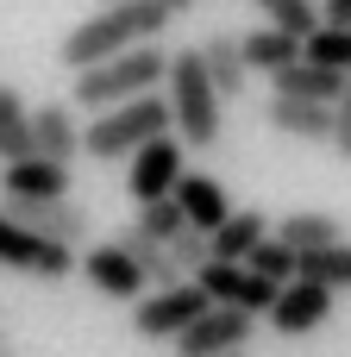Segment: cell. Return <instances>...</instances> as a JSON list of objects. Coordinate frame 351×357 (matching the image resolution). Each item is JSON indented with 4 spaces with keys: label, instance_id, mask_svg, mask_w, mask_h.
Masks as SVG:
<instances>
[{
    "label": "cell",
    "instance_id": "23",
    "mask_svg": "<svg viewBox=\"0 0 351 357\" xmlns=\"http://www.w3.org/2000/svg\"><path fill=\"white\" fill-rule=\"evenodd\" d=\"M301 282H327L333 295L351 289V238L327 245V251H301Z\"/></svg>",
    "mask_w": 351,
    "mask_h": 357
},
{
    "label": "cell",
    "instance_id": "4",
    "mask_svg": "<svg viewBox=\"0 0 351 357\" xmlns=\"http://www.w3.org/2000/svg\"><path fill=\"white\" fill-rule=\"evenodd\" d=\"M163 132H176L170 94H144V100H126V107L94 113V126H82V157H94V163H132Z\"/></svg>",
    "mask_w": 351,
    "mask_h": 357
},
{
    "label": "cell",
    "instance_id": "13",
    "mask_svg": "<svg viewBox=\"0 0 351 357\" xmlns=\"http://www.w3.org/2000/svg\"><path fill=\"white\" fill-rule=\"evenodd\" d=\"M333 289L327 282H289L283 295H276V307H270V326L283 333V339H301V333H320L327 320H333Z\"/></svg>",
    "mask_w": 351,
    "mask_h": 357
},
{
    "label": "cell",
    "instance_id": "14",
    "mask_svg": "<svg viewBox=\"0 0 351 357\" xmlns=\"http://www.w3.org/2000/svg\"><path fill=\"white\" fill-rule=\"evenodd\" d=\"M0 201H69V163L25 157L0 169Z\"/></svg>",
    "mask_w": 351,
    "mask_h": 357
},
{
    "label": "cell",
    "instance_id": "22",
    "mask_svg": "<svg viewBox=\"0 0 351 357\" xmlns=\"http://www.w3.org/2000/svg\"><path fill=\"white\" fill-rule=\"evenodd\" d=\"M276 238H283V245H295V251H327V245H339L345 232H339V220H333V213H283Z\"/></svg>",
    "mask_w": 351,
    "mask_h": 357
},
{
    "label": "cell",
    "instance_id": "33",
    "mask_svg": "<svg viewBox=\"0 0 351 357\" xmlns=\"http://www.w3.org/2000/svg\"><path fill=\"white\" fill-rule=\"evenodd\" d=\"M232 357H245V351H232Z\"/></svg>",
    "mask_w": 351,
    "mask_h": 357
},
{
    "label": "cell",
    "instance_id": "9",
    "mask_svg": "<svg viewBox=\"0 0 351 357\" xmlns=\"http://www.w3.org/2000/svg\"><path fill=\"white\" fill-rule=\"evenodd\" d=\"M82 276H88V289L94 295H107V301H144V289H151V276H144V264H132V251L119 245V238H107V245H88L82 251Z\"/></svg>",
    "mask_w": 351,
    "mask_h": 357
},
{
    "label": "cell",
    "instance_id": "24",
    "mask_svg": "<svg viewBox=\"0 0 351 357\" xmlns=\"http://www.w3.org/2000/svg\"><path fill=\"white\" fill-rule=\"evenodd\" d=\"M245 264H251L257 276H270L276 289H289V282H301V251H295V245H283L276 232H270V238H264V245H257V251H251Z\"/></svg>",
    "mask_w": 351,
    "mask_h": 357
},
{
    "label": "cell",
    "instance_id": "16",
    "mask_svg": "<svg viewBox=\"0 0 351 357\" xmlns=\"http://www.w3.org/2000/svg\"><path fill=\"white\" fill-rule=\"evenodd\" d=\"M201 63H207V75H214L220 100H239V94H251L245 38H232V31H214V38H201Z\"/></svg>",
    "mask_w": 351,
    "mask_h": 357
},
{
    "label": "cell",
    "instance_id": "19",
    "mask_svg": "<svg viewBox=\"0 0 351 357\" xmlns=\"http://www.w3.org/2000/svg\"><path fill=\"white\" fill-rule=\"evenodd\" d=\"M38 157V132H31V107L19 88L0 82V163H25Z\"/></svg>",
    "mask_w": 351,
    "mask_h": 357
},
{
    "label": "cell",
    "instance_id": "7",
    "mask_svg": "<svg viewBox=\"0 0 351 357\" xmlns=\"http://www.w3.org/2000/svg\"><path fill=\"white\" fill-rule=\"evenodd\" d=\"M182 138L176 132H163V138H151L132 163H126V195L138 201V207H151V201H170L176 195V182L188 176V163H182Z\"/></svg>",
    "mask_w": 351,
    "mask_h": 357
},
{
    "label": "cell",
    "instance_id": "29",
    "mask_svg": "<svg viewBox=\"0 0 351 357\" xmlns=\"http://www.w3.org/2000/svg\"><path fill=\"white\" fill-rule=\"evenodd\" d=\"M333 151L351 163V82H345V100H339V132H333Z\"/></svg>",
    "mask_w": 351,
    "mask_h": 357
},
{
    "label": "cell",
    "instance_id": "31",
    "mask_svg": "<svg viewBox=\"0 0 351 357\" xmlns=\"http://www.w3.org/2000/svg\"><path fill=\"white\" fill-rule=\"evenodd\" d=\"M163 6H170V13H188V6H195V0H163Z\"/></svg>",
    "mask_w": 351,
    "mask_h": 357
},
{
    "label": "cell",
    "instance_id": "6",
    "mask_svg": "<svg viewBox=\"0 0 351 357\" xmlns=\"http://www.w3.org/2000/svg\"><path fill=\"white\" fill-rule=\"evenodd\" d=\"M0 270H19V276H44V282H63V276H75V270H82V251L38 238L31 226H19V220L0 207Z\"/></svg>",
    "mask_w": 351,
    "mask_h": 357
},
{
    "label": "cell",
    "instance_id": "30",
    "mask_svg": "<svg viewBox=\"0 0 351 357\" xmlns=\"http://www.w3.org/2000/svg\"><path fill=\"white\" fill-rule=\"evenodd\" d=\"M320 13H327V25H351V0H327Z\"/></svg>",
    "mask_w": 351,
    "mask_h": 357
},
{
    "label": "cell",
    "instance_id": "3",
    "mask_svg": "<svg viewBox=\"0 0 351 357\" xmlns=\"http://www.w3.org/2000/svg\"><path fill=\"white\" fill-rule=\"evenodd\" d=\"M163 94H170V113H176V138L188 151H214L226 138V100H220V88H214V75L201 63V44H188V50L170 56Z\"/></svg>",
    "mask_w": 351,
    "mask_h": 357
},
{
    "label": "cell",
    "instance_id": "8",
    "mask_svg": "<svg viewBox=\"0 0 351 357\" xmlns=\"http://www.w3.org/2000/svg\"><path fill=\"white\" fill-rule=\"evenodd\" d=\"M195 282L207 289L214 307H239V314H257V320H270V307H276V295H283V289H276L270 276H257L251 264H207Z\"/></svg>",
    "mask_w": 351,
    "mask_h": 357
},
{
    "label": "cell",
    "instance_id": "25",
    "mask_svg": "<svg viewBox=\"0 0 351 357\" xmlns=\"http://www.w3.org/2000/svg\"><path fill=\"white\" fill-rule=\"evenodd\" d=\"M251 6H264V13H270V25H283V31H289V38H301V44L327 25V13H320L314 0H251Z\"/></svg>",
    "mask_w": 351,
    "mask_h": 357
},
{
    "label": "cell",
    "instance_id": "17",
    "mask_svg": "<svg viewBox=\"0 0 351 357\" xmlns=\"http://www.w3.org/2000/svg\"><path fill=\"white\" fill-rule=\"evenodd\" d=\"M176 207H182V213H188V226H201V232H220V226L239 213V207L226 201V188H220L214 176H195V169L176 182Z\"/></svg>",
    "mask_w": 351,
    "mask_h": 357
},
{
    "label": "cell",
    "instance_id": "5",
    "mask_svg": "<svg viewBox=\"0 0 351 357\" xmlns=\"http://www.w3.org/2000/svg\"><path fill=\"white\" fill-rule=\"evenodd\" d=\"M201 314H214V301H207V289L201 282H176V289H151L138 307H132V333L144 339V345H176Z\"/></svg>",
    "mask_w": 351,
    "mask_h": 357
},
{
    "label": "cell",
    "instance_id": "27",
    "mask_svg": "<svg viewBox=\"0 0 351 357\" xmlns=\"http://www.w3.org/2000/svg\"><path fill=\"white\" fill-rule=\"evenodd\" d=\"M138 226H144L157 245H176V238L188 232V213H182V207H176V195H170V201H151V207H138Z\"/></svg>",
    "mask_w": 351,
    "mask_h": 357
},
{
    "label": "cell",
    "instance_id": "21",
    "mask_svg": "<svg viewBox=\"0 0 351 357\" xmlns=\"http://www.w3.org/2000/svg\"><path fill=\"white\" fill-rule=\"evenodd\" d=\"M245 63L264 69V75H283L289 63H301V38H289L283 25H257V31L245 38Z\"/></svg>",
    "mask_w": 351,
    "mask_h": 357
},
{
    "label": "cell",
    "instance_id": "10",
    "mask_svg": "<svg viewBox=\"0 0 351 357\" xmlns=\"http://www.w3.org/2000/svg\"><path fill=\"white\" fill-rule=\"evenodd\" d=\"M6 213L19 226H31L38 238L69 245V251H88V238H94V220H88L82 201H6Z\"/></svg>",
    "mask_w": 351,
    "mask_h": 357
},
{
    "label": "cell",
    "instance_id": "28",
    "mask_svg": "<svg viewBox=\"0 0 351 357\" xmlns=\"http://www.w3.org/2000/svg\"><path fill=\"white\" fill-rule=\"evenodd\" d=\"M170 257H176V264H182V276L195 282V276H201V270L214 264V232H201V226H188V232H182V238L170 245Z\"/></svg>",
    "mask_w": 351,
    "mask_h": 357
},
{
    "label": "cell",
    "instance_id": "2",
    "mask_svg": "<svg viewBox=\"0 0 351 357\" xmlns=\"http://www.w3.org/2000/svg\"><path fill=\"white\" fill-rule=\"evenodd\" d=\"M170 56H176V50H163V44H138V50H126V56H107V63H94V69L75 75L69 100H75L82 113H107V107L144 100V94H157V88L170 82Z\"/></svg>",
    "mask_w": 351,
    "mask_h": 357
},
{
    "label": "cell",
    "instance_id": "1",
    "mask_svg": "<svg viewBox=\"0 0 351 357\" xmlns=\"http://www.w3.org/2000/svg\"><path fill=\"white\" fill-rule=\"evenodd\" d=\"M170 19H176V13H170L163 0H113V6H100L94 19H82V25L57 44V56H63L69 75H82V69H94V63H107V56H126V50H138V44H157Z\"/></svg>",
    "mask_w": 351,
    "mask_h": 357
},
{
    "label": "cell",
    "instance_id": "12",
    "mask_svg": "<svg viewBox=\"0 0 351 357\" xmlns=\"http://www.w3.org/2000/svg\"><path fill=\"white\" fill-rule=\"evenodd\" d=\"M264 119H270V132L301 138V144H333V132H339V107H327V100H295V94H270Z\"/></svg>",
    "mask_w": 351,
    "mask_h": 357
},
{
    "label": "cell",
    "instance_id": "15",
    "mask_svg": "<svg viewBox=\"0 0 351 357\" xmlns=\"http://www.w3.org/2000/svg\"><path fill=\"white\" fill-rule=\"evenodd\" d=\"M31 132H38V157H50V163H75V157H82L75 100H44V107H31Z\"/></svg>",
    "mask_w": 351,
    "mask_h": 357
},
{
    "label": "cell",
    "instance_id": "26",
    "mask_svg": "<svg viewBox=\"0 0 351 357\" xmlns=\"http://www.w3.org/2000/svg\"><path fill=\"white\" fill-rule=\"evenodd\" d=\"M301 56H308V63H320V69L351 75V25H320V31L301 44Z\"/></svg>",
    "mask_w": 351,
    "mask_h": 357
},
{
    "label": "cell",
    "instance_id": "32",
    "mask_svg": "<svg viewBox=\"0 0 351 357\" xmlns=\"http://www.w3.org/2000/svg\"><path fill=\"white\" fill-rule=\"evenodd\" d=\"M100 6H113V0H100Z\"/></svg>",
    "mask_w": 351,
    "mask_h": 357
},
{
    "label": "cell",
    "instance_id": "11",
    "mask_svg": "<svg viewBox=\"0 0 351 357\" xmlns=\"http://www.w3.org/2000/svg\"><path fill=\"white\" fill-rule=\"evenodd\" d=\"M251 326H257V314L214 307V314H201V320L176 339V357H232V351L251 345Z\"/></svg>",
    "mask_w": 351,
    "mask_h": 357
},
{
    "label": "cell",
    "instance_id": "18",
    "mask_svg": "<svg viewBox=\"0 0 351 357\" xmlns=\"http://www.w3.org/2000/svg\"><path fill=\"white\" fill-rule=\"evenodd\" d=\"M345 82L351 75H339V69H320V63H289L283 75H270V88L276 94H295V100H327V107H339L345 100Z\"/></svg>",
    "mask_w": 351,
    "mask_h": 357
},
{
    "label": "cell",
    "instance_id": "20",
    "mask_svg": "<svg viewBox=\"0 0 351 357\" xmlns=\"http://www.w3.org/2000/svg\"><path fill=\"white\" fill-rule=\"evenodd\" d=\"M264 238H270V220H264L257 207H245V213H232V220L214 232V264H245Z\"/></svg>",
    "mask_w": 351,
    "mask_h": 357
}]
</instances>
